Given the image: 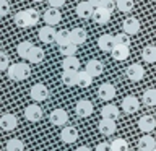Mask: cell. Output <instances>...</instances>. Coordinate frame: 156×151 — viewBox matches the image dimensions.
I'll return each mask as SVG.
<instances>
[{"instance_id":"obj_15","label":"cell","mask_w":156,"mask_h":151,"mask_svg":"<svg viewBox=\"0 0 156 151\" xmlns=\"http://www.w3.org/2000/svg\"><path fill=\"white\" fill-rule=\"evenodd\" d=\"M16 125H18L16 115H13V114H3L2 117H0V127H2L5 132L15 130V128H16Z\"/></svg>"},{"instance_id":"obj_3","label":"cell","mask_w":156,"mask_h":151,"mask_svg":"<svg viewBox=\"0 0 156 151\" xmlns=\"http://www.w3.org/2000/svg\"><path fill=\"white\" fill-rule=\"evenodd\" d=\"M42 19L46 21V24H49V26H57V24L62 21V13L58 12V8L49 7L46 12L42 13Z\"/></svg>"},{"instance_id":"obj_32","label":"cell","mask_w":156,"mask_h":151,"mask_svg":"<svg viewBox=\"0 0 156 151\" xmlns=\"http://www.w3.org/2000/svg\"><path fill=\"white\" fill-rule=\"evenodd\" d=\"M5 149L7 151H23L24 149V143L21 140H18V138H12V140L7 141Z\"/></svg>"},{"instance_id":"obj_44","label":"cell","mask_w":156,"mask_h":151,"mask_svg":"<svg viewBox=\"0 0 156 151\" xmlns=\"http://www.w3.org/2000/svg\"><path fill=\"white\" fill-rule=\"evenodd\" d=\"M88 2H90L94 8H98V7H99V5L102 3V0H88Z\"/></svg>"},{"instance_id":"obj_40","label":"cell","mask_w":156,"mask_h":151,"mask_svg":"<svg viewBox=\"0 0 156 151\" xmlns=\"http://www.w3.org/2000/svg\"><path fill=\"white\" fill-rule=\"evenodd\" d=\"M115 7H117V3L114 2V0H102V3L98 8H102V10H106V12H111L112 13L115 10Z\"/></svg>"},{"instance_id":"obj_42","label":"cell","mask_w":156,"mask_h":151,"mask_svg":"<svg viewBox=\"0 0 156 151\" xmlns=\"http://www.w3.org/2000/svg\"><path fill=\"white\" fill-rule=\"evenodd\" d=\"M94 151H112V146L111 143H106V141H101V143L96 145Z\"/></svg>"},{"instance_id":"obj_1","label":"cell","mask_w":156,"mask_h":151,"mask_svg":"<svg viewBox=\"0 0 156 151\" xmlns=\"http://www.w3.org/2000/svg\"><path fill=\"white\" fill-rule=\"evenodd\" d=\"M7 75H8L10 80H13V81H23L31 75V68H29L26 63H21V62L12 63L10 68L7 70Z\"/></svg>"},{"instance_id":"obj_14","label":"cell","mask_w":156,"mask_h":151,"mask_svg":"<svg viewBox=\"0 0 156 151\" xmlns=\"http://www.w3.org/2000/svg\"><path fill=\"white\" fill-rule=\"evenodd\" d=\"M98 96L102 101H111L112 97L115 96V88L111 83H102V85L98 88Z\"/></svg>"},{"instance_id":"obj_31","label":"cell","mask_w":156,"mask_h":151,"mask_svg":"<svg viewBox=\"0 0 156 151\" xmlns=\"http://www.w3.org/2000/svg\"><path fill=\"white\" fill-rule=\"evenodd\" d=\"M13 21L18 28H29V21H28V16H26V12H24V10H21V12H18L15 15Z\"/></svg>"},{"instance_id":"obj_22","label":"cell","mask_w":156,"mask_h":151,"mask_svg":"<svg viewBox=\"0 0 156 151\" xmlns=\"http://www.w3.org/2000/svg\"><path fill=\"white\" fill-rule=\"evenodd\" d=\"M119 109H117V106L114 104H106V106H102V109H101V115H102V119H111V120H117L119 119Z\"/></svg>"},{"instance_id":"obj_4","label":"cell","mask_w":156,"mask_h":151,"mask_svg":"<svg viewBox=\"0 0 156 151\" xmlns=\"http://www.w3.org/2000/svg\"><path fill=\"white\" fill-rule=\"evenodd\" d=\"M115 46H117V42H115L114 34H101V36L98 37V47H99L102 52H112V49Z\"/></svg>"},{"instance_id":"obj_25","label":"cell","mask_w":156,"mask_h":151,"mask_svg":"<svg viewBox=\"0 0 156 151\" xmlns=\"http://www.w3.org/2000/svg\"><path fill=\"white\" fill-rule=\"evenodd\" d=\"M34 49L33 46V42H29V41H23V42H20L18 46H16V54L21 58H29V54H31V51Z\"/></svg>"},{"instance_id":"obj_33","label":"cell","mask_w":156,"mask_h":151,"mask_svg":"<svg viewBox=\"0 0 156 151\" xmlns=\"http://www.w3.org/2000/svg\"><path fill=\"white\" fill-rule=\"evenodd\" d=\"M31 63H41L44 60V51L41 47H36L34 46V49L31 51V54H29V58H28Z\"/></svg>"},{"instance_id":"obj_38","label":"cell","mask_w":156,"mask_h":151,"mask_svg":"<svg viewBox=\"0 0 156 151\" xmlns=\"http://www.w3.org/2000/svg\"><path fill=\"white\" fill-rule=\"evenodd\" d=\"M115 42L117 44H120V46H129L130 47V36L127 33H119V34H115Z\"/></svg>"},{"instance_id":"obj_11","label":"cell","mask_w":156,"mask_h":151,"mask_svg":"<svg viewBox=\"0 0 156 151\" xmlns=\"http://www.w3.org/2000/svg\"><path fill=\"white\" fill-rule=\"evenodd\" d=\"M24 117L29 122H39L42 119V109L37 104H29L24 109Z\"/></svg>"},{"instance_id":"obj_28","label":"cell","mask_w":156,"mask_h":151,"mask_svg":"<svg viewBox=\"0 0 156 151\" xmlns=\"http://www.w3.org/2000/svg\"><path fill=\"white\" fill-rule=\"evenodd\" d=\"M93 78H94V76H93L91 73H88L86 70L78 72V83H76V85L80 88H88V86H91Z\"/></svg>"},{"instance_id":"obj_2","label":"cell","mask_w":156,"mask_h":151,"mask_svg":"<svg viewBox=\"0 0 156 151\" xmlns=\"http://www.w3.org/2000/svg\"><path fill=\"white\" fill-rule=\"evenodd\" d=\"M29 94H31V99L36 101V102H42L47 99L49 96V90L46 85H42V83H36V85L31 86V91H29Z\"/></svg>"},{"instance_id":"obj_34","label":"cell","mask_w":156,"mask_h":151,"mask_svg":"<svg viewBox=\"0 0 156 151\" xmlns=\"http://www.w3.org/2000/svg\"><path fill=\"white\" fill-rule=\"evenodd\" d=\"M111 146H112V151H129V143L124 138H114Z\"/></svg>"},{"instance_id":"obj_20","label":"cell","mask_w":156,"mask_h":151,"mask_svg":"<svg viewBox=\"0 0 156 151\" xmlns=\"http://www.w3.org/2000/svg\"><path fill=\"white\" fill-rule=\"evenodd\" d=\"M78 138V130L75 127H63L60 132V140L63 143H73Z\"/></svg>"},{"instance_id":"obj_24","label":"cell","mask_w":156,"mask_h":151,"mask_svg":"<svg viewBox=\"0 0 156 151\" xmlns=\"http://www.w3.org/2000/svg\"><path fill=\"white\" fill-rule=\"evenodd\" d=\"M93 21L98 24H107L111 21V12H106L102 8H96L94 15H93Z\"/></svg>"},{"instance_id":"obj_41","label":"cell","mask_w":156,"mask_h":151,"mask_svg":"<svg viewBox=\"0 0 156 151\" xmlns=\"http://www.w3.org/2000/svg\"><path fill=\"white\" fill-rule=\"evenodd\" d=\"M10 12V5L7 0H0V16H7Z\"/></svg>"},{"instance_id":"obj_43","label":"cell","mask_w":156,"mask_h":151,"mask_svg":"<svg viewBox=\"0 0 156 151\" xmlns=\"http://www.w3.org/2000/svg\"><path fill=\"white\" fill-rule=\"evenodd\" d=\"M65 2H67V0H47V3L51 5V7H54V8L63 7V5H65Z\"/></svg>"},{"instance_id":"obj_35","label":"cell","mask_w":156,"mask_h":151,"mask_svg":"<svg viewBox=\"0 0 156 151\" xmlns=\"http://www.w3.org/2000/svg\"><path fill=\"white\" fill-rule=\"evenodd\" d=\"M117 10L122 13H130L133 10V0H117Z\"/></svg>"},{"instance_id":"obj_27","label":"cell","mask_w":156,"mask_h":151,"mask_svg":"<svg viewBox=\"0 0 156 151\" xmlns=\"http://www.w3.org/2000/svg\"><path fill=\"white\" fill-rule=\"evenodd\" d=\"M141 57L146 63H153L156 62V46H146L141 51Z\"/></svg>"},{"instance_id":"obj_30","label":"cell","mask_w":156,"mask_h":151,"mask_svg":"<svg viewBox=\"0 0 156 151\" xmlns=\"http://www.w3.org/2000/svg\"><path fill=\"white\" fill-rule=\"evenodd\" d=\"M72 42L70 41V31H67V29H60V31H57V36H55V44L58 47L60 46H65V44Z\"/></svg>"},{"instance_id":"obj_29","label":"cell","mask_w":156,"mask_h":151,"mask_svg":"<svg viewBox=\"0 0 156 151\" xmlns=\"http://www.w3.org/2000/svg\"><path fill=\"white\" fill-rule=\"evenodd\" d=\"M143 104L148 107H154L156 106V90L154 88H150L143 93Z\"/></svg>"},{"instance_id":"obj_5","label":"cell","mask_w":156,"mask_h":151,"mask_svg":"<svg viewBox=\"0 0 156 151\" xmlns=\"http://www.w3.org/2000/svg\"><path fill=\"white\" fill-rule=\"evenodd\" d=\"M125 75L127 78H129L130 81H141L143 80V76H145V68L140 65V63H132L130 67H127V70H125Z\"/></svg>"},{"instance_id":"obj_9","label":"cell","mask_w":156,"mask_h":151,"mask_svg":"<svg viewBox=\"0 0 156 151\" xmlns=\"http://www.w3.org/2000/svg\"><path fill=\"white\" fill-rule=\"evenodd\" d=\"M55 36H57V29L54 28V26H49V24H46L44 28L39 29V39H41L44 44L55 42Z\"/></svg>"},{"instance_id":"obj_16","label":"cell","mask_w":156,"mask_h":151,"mask_svg":"<svg viewBox=\"0 0 156 151\" xmlns=\"http://www.w3.org/2000/svg\"><path fill=\"white\" fill-rule=\"evenodd\" d=\"M85 70L88 73H91L93 76H99V75H102V72H104V65H102V62L98 60V58H91V60L86 62Z\"/></svg>"},{"instance_id":"obj_18","label":"cell","mask_w":156,"mask_h":151,"mask_svg":"<svg viewBox=\"0 0 156 151\" xmlns=\"http://www.w3.org/2000/svg\"><path fill=\"white\" fill-rule=\"evenodd\" d=\"M88 39V34L83 28H73L70 31V41L73 44H76V46H81V44H85Z\"/></svg>"},{"instance_id":"obj_21","label":"cell","mask_w":156,"mask_h":151,"mask_svg":"<svg viewBox=\"0 0 156 151\" xmlns=\"http://www.w3.org/2000/svg\"><path fill=\"white\" fill-rule=\"evenodd\" d=\"M62 83L65 86H76V83H78V70H63L62 72Z\"/></svg>"},{"instance_id":"obj_26","label":"cell","mask_w":156,"mask_h":151,"mask_svg":"<svg viewBox=\"0 0 156 151\" xmlns=\"http://www.w3.org/2000/svg\"><path fill=\"white\" fill-rule=\"evenodd\" d=\"M78 67H80V60H78L75 55L63 57V60H62V68L63 70H78Z\"/></svg>"},{"instance_id":"obj_37","label":"cell","mask_w":156,"mask_h":151,"mask_svg":"<svg viewBox=\"0 0 156 151\" xmlns=\"http://www.w3.org/2000/svg\"><path fill=\"white\" fill-rule=\"evenodd\" d=\"M76 44H73V42H68L65 44V46H60L58 47V51H60V54L63 57H68V55H75V52H76Z\"/></svg>"},{"instance_id":"obj_47","label":"cell","mask_w":156,"mask_h":151,"mask_svg":"<svg viewBox=\"0 0 156 151\" xmlns=\"http://www.w3.org/2000/svg\"><path fill=\"white\" fill-rule=\"evenodd\" d=\"M153 151H156V148H154V149H153Z\"/></svg>"},{"instance_id":"obj_10","label":"cell","mask_w":156,"mask_h":151,"mask_svg":"<svg viewBox=\"0 0 156 151\" xmlns=\"http://www.w3.org/2000/svg\"><path fill=\"white\" fill-rule=\"evenodd\" d=\"M94 7L90 3V2H80L76 5V8H75V12H76V15L80 18H83V19H88V18H93V15H94Z\"/></svg>"},{"instance_id":"obj_8","label":"cell","mask_w":156,"mask_h":151,"mask_svg":"<svg viewBox=\"0 0 156 151\" xmlns=\"http://www.w3.org/2000/svg\"><path fill=\"white\" fill-rule=\"evenodd\" d=\"M93 109H94V107H93V102L88 101V99H81L75 104V112H76L78 117H90L93 114Z\"/></svg>"},{"instance_id":"obj_45","label":"cell","mask_w":156,"mask_h":151,"mask_svg":"<svg viewBox=\"0 0 156 151\" xmlns=\"http://www.w3.org/2000/svg\"><path fill=\"white\" fill-rule=\"evenodd\" d=\"M75 151H91V149L88 148V146H78V148H76Z\"/></svg>"},{"instance_id":"obj_46","label":"cell","mask_w":156,"mask_h":151,"mask_svg":"<svg viewBox=\"0 0 156 151\" xmlns=\"http://www.w3.org/2000/svg\"><path fill=\"white\" fill-rule=\"evenodd\" d=\"M33 2H37V3H41V2H44V0H33Z\"/></svg>"},{"instance_id":"obj_12","label":"cell","mask_w":156,"mask_h":151,"mask_svg":"<svg viewBox=\"0 0 156 151\" xmlns=\"http://www.w3.org/2000/svg\"><path fill=\"white\" fill-rule=\"evenodd\" d=\"M115 128H117L115 120H111V119H101L99 124H98V130H99V133L104 135V136L114 135Z\"/></svg>"},{"instance_id":"obj_7","label":"cell","mask_w":156,"mask_h":151,"mask_svg":"<svg viewBox=\"0 0 156 151\" xmlns=\"http://www.w3.org/2000/svg\"><path fill=\"white\" fill-rule=\"evenodd\" d=\"M140 21L133 16H129L124 19V23H122V31L127 33L129 36H133V34H138L140 33Z\"/></svg>"},{"instance_id":"obj_13","label":"cell","mask_w":156,"mask_h":151,"mask_svg":"<svg viewBox=\"0 0 156 151\" xmlns=\"http://www.w3.org/2000/svg\"><path fill=\"white\" fill-rule=\"evenodd\" d=\"M49 120H51L52 125H65L68 122V114H67L65 109H55V111L51 112Z\"/></svg>"},{"instance_id":"obj_17","label":"cell","mask_w":156,"mask_h":151,"mask_svg":"<svg viewBox=\"0 0 156 151\" xmlns=\"http://www.w3.org/2000/svg\"><path fill=\"white\" fill-rule=\"evenodd\" d=\"M156 127V120L154 117L151 115H143L138 119V128L143 132V133H150V132H153Z\"/></svg>"},{"instance_id":"obj_39","label":"cell","mask_w":156,"mask_h":151,"mask_svg":"<svg viewBox=\"0 0 156 151\" xmlns=\"http://www.w3.org/2000/svg\"><path fill=\"white\" fill-rule=\"evenodd\" d=\"M10 58H8V54L7 52H0V70L2 72H7L10 68Z\"/></svg>"},{"instance_id":"obj_19","label":"cell","mask_w":156,"mask_h":151,"mask_svg":"<svg viewBox=\"0 0 156 151\" xmlns=\"http://www.w3.org/2000/svg\"><path fill=\"white\" fill-rule=\"evenodd\" d=\"M111 55H112V58H114V60L122 62V60H125V58L130 55V47H129V46H120V44H117V46L112 49Z\"/></svg>"},{"instance_id":"obj_6","label":"cell","mask_w":156,"mask_h":151,"mask_svg":"<svg viewBox=\"0 0 156 151\" xmlns=\"http://www.w3.org/2000/svg\"><path fill=\"white\" fill-rule=\"evenodd\" d=\"M140 109V101L136 96H125L124 99H122V111L125 112V114H135L136 111Z\"/></svg>"},{"instance_id":"obj_36","label":"cell","mask_w":156,"mask_h":151,"mask_svg":"<svg viewBox=\"0 0 156 151\" xmlns=\"http://www.w3.org/2000/svg\"><path fill=\"white\" fill-rule=\"evenodd\" d=\"M26 16H28V21H29V26H36L39 23V12L36 8H26Z\"/></svg>"},{"instance_id":"obj_23","label":"cell","mask_w":156,"mask_h":151,"mask_svg":"<svg viewBox=\"0 0 156 151\" xmlns=\"http://www.w3.org/2000/svg\"><path fill=\"white\" fill-rule=\"evenodd\" d=\"M138 149L140 151H153L156 148V141L153 136H150V135H143L141 138L138 140Z\"/></svg>"}]
</instances>
